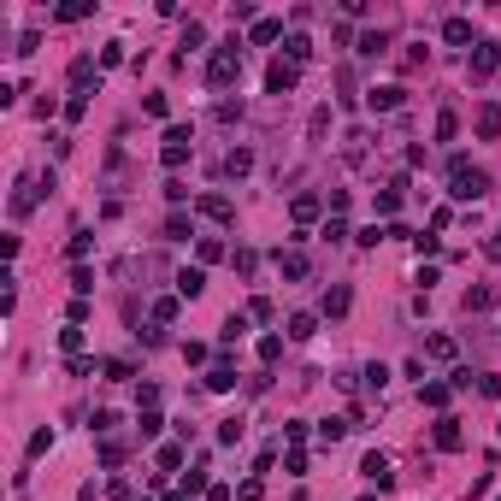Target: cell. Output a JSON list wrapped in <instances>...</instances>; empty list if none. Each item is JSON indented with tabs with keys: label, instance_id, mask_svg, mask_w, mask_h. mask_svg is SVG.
I'll use <instances>...</instances> for the list:
<instances>
[{
	"label": "cell",
	"instance_id": "8",
	"mask_svg": "<svg viewBox=\"0 0 501 501\" xmlns=\"http://www.w3.org/2000/svg\"><path fill=\"white\" fill-rule=\"evenodd\" d=\"M207 289V277H200V265H189V272H177V295H200Z\"/></svg>",
	"mask_w": 501,
	"mask_h": 501
},
{
	"label": "cell",
	"instance_id": "19",
	"mask_svg": "<svg viewBox=\"0 0 501 501\" xmlns=\"http://www.w3.org/2000/svg\"><path fill=\"white\" fill-rule=\"evenodd\" d=\"M30 207H36V195H30V183H18V195H12V212H18V219H24Z\"/></svg>",
	"mask_w": 501,
	"mask_h": 501
},
{
	"label": "cell",
	"instance_id": "3",
	"mask_svg": "<svg viewBox=\"0 0 501 501\" xmlns=\"http://www.w3.org/2000/svg\"><path fill=\"white\" fill-rule=\"evenodd\" d=\"M401 95H407V89L383 83V89H372V95H366V107H372V112H395V107H401Z\"/></svg>",
	"mask_w": 501,
	"mask_h": 501
},
{
	"label": "cell",
	"instance_id": "2",
	"mask_svg": "<svg viewBox=\"0 0 501 501\" xmlns=\"http://www.w3.org/2000/svg\"><path fill=\"white\" fill-rule=\"evenodd\" d=\"M483 189H490V177H483V171H472L466 159H454V200H478Z\"/></svg>",
	"mask_w": 501,
	"mask_h": 501
},
{
	"label": "cell",
	"instance_id": "25",
	"mask_svg": "<svg viewBox=\"0 0 501 501\" xmlns=\"http://www.w3.org/2000/svg\"><path fill=\"white\" fill-rule=\"evenodd\" d=\"M383 47H390V42H383V36H360V54H366V59H378V54H383Z\"/></svg>",
	"mask_w": 501,
	"mask_h": 501
},
{
	"label": "cell",
	"instance_id": "9",
	"mask_svg": "<svg viewBox=\"0 0 501 501\" xmlns=\"http://www.w3.org/2000/svg\"><path fill=\"white\" fill-rule=\"evenodd\" d=\"M437 448H460V419H437Z\"/></svg>",
	"mask_w": 501,
	"mask_h": 501
},
{
	"label": "cell",
	"instance_id": "1",
	"mask_svg": "<svg viewBox=\"0 0 501 501\" xmlns=\"http://www.w3.org/2000/svg\"><path fill=\"white\" fill-rule=\"evenodd\" d=\"M212 83H236L242 77V42H224L219 54H212V71H207Z\"/></svg>",
	"mask_w": 501,
	"mask_h": 501
},
{
	"label": "cell",
	"instance_id": "13",
	"mask_svg": "<svg viewBox=\"0 0 501 501\" xmlns=\"http://www.w3.org/2000/svg\"><path fill=\"white\" fill-rule=\"evenodd\" d=\"M200 212H207V219H219V224H224V219H230V200H224V195H207V200H200Z\"/></svg>",
	"mask_w": 501,
	"mask_h": 501
},
{
	"label": "cell",
	"instance_id": "27",
	"mask_svg": "<svg viewBox=\"0 0 501 501\" xmlns=\"http://www.w3.org/2000/svg\"><path fill=\"white\" fill-rule=\"evenodd\" d=\"M490 260H501V236H490Z\"/></svg>",
	"mask_w": 501,
	"mask_h": 501
},
{
	"label": "cell",
	"instance_id": "20",
	"mask_svg": "<svg viewBox=\"0 0 501 501\" xmlns=\"http://www.w3.org/2000/svg\"><path fill=\"white\" fill-rule=\"evenodd\" d=\"M478 130H483V136H495V130H501V107H483V119H478Z\"/></svg>",
	"mask_w": 501,
	"mask_h": 501
},
{
	"label": "cell",
	"instance_id": "24",
	"mask_svg": "<svg viewBox=\"0 0 501 501\" xmlns=\"http://www.w3.org/2000/svg\"><path fill=\"white\" fill-rule=\"evenodd\" d=\"M425 348H430V354H437V360H454V342H448V337H430Z\"/></svg>",
	"mask_w": 501,
	"mask_h": 501
},
{
	"label": "cell",
	"instance_id": "21",
	"mask_svg": "<svg viewBox=\"0 0 501 501\" xmlns=\"http://www.w3.org/2000/svg\"><path fill=\"white\" fill-rule=\"evenodd\" d=\"M307 54H313V42H307V36H289V65H301Z\"/></svg>",
	"mask_w": 501,
	"mask_h": 501
},
{
	"label": "cell",
	"instance_id": "12",
	"mask_svg": "<svg viewBox=\"0 0 501 501\" xmlns=\"http://www.w3.org/2000/svg\"><path fill=\"white\" fill-rule=\"evenodd\" d=\"M442 36L454 42V47H466V42H472V24H466V18H448V24H442Z\"/></svg>",
	"mask_w": 501,
	"mask_h": 501
},
{
	"label": "cell",
	"instance_id": "14",
	"mask_svg": "<svg viewBox=\"0 0 501 501\" xmlns=\"http://www.w3.org/2000/svg\"><path fill=\"white\" fill-rule=\"evenodd\" d=\"M313 325H319L313 313H295V319H289V337H295V342H307V337H313Z\"/></svg>",
	"mask_w": 501,
	"mask_h": 501
},
{
	"label": "cell",
	"instance_id": "11",
	"mask_svg": "<svg viewBox=\"0 0 501 501\" xmlns=\"http://www.w3.org/2000/svg\"><path fill=\"white\" fill-rule=\"evenodd\" d=\"M248 165H254V154H248V147H230V154H224V171H230V177H242Z\"/></svg>",
	"mask_w": 501,
	"mask_h": 501
},
{
	"label": "cell",
	"instance_id": "10",
	"mask_svg": "<svg viewBox=\"0 0 501 501\" xmlns=\"http://www.w3.org/2000/svg\"><path fill=\"white\" fill-rule=\"evenodd\" d=\"M207 390H236V372H230V366H212V372H207Z\"/></svg>",
	"mask_w": 501,
	"mask_h": 501
},
{
	"label": "cell",
	"instance_id": "23",
	"mask_svg": "<svg viewBox=\"0 0 501 501\" xmlns=\"http://www.w3.org/2000/svg\"><path fill=\"white\" fill-rule=\"evenodd\" d=\"M165 236H171V242H183V236H189V219H183V212H171V224H165Z\"/></svg>",
	"mask_w": 501,
	"mask_h": 501
},
{
	"label": "cell",
	"instance_id": "17",
	"mask_svg": "<svg viewBox=\"0 0 501 501\" xmlns=\"http://www.w3.org/2000/svg\"><path fill=\"white\" fill-rule=\"evenodd\" d=\"M277 36H283L277 18H260V24H254V42H277Z\"/></svg>",
	"mask_w": 501,
	"mask_h": 501
},
{
	"label": "cell",
	"instance_id": "4",
	"mask_svg": "<svg viewBox=\"0 0 501 501\" xmlns=\"http://www.w3.org/2000/svg\"><path fill=\"white\" fill-rule=\"evenodd\" d=\"M265 89H272V95H289V89H295V65H283V59H277L272 71H265Z\"/></svg>",
	"mask_w": 501,
	"mask_h": 501
},
{
	"label": "cell",
	"instance_id": "5",
	"mask_svg": "<svg viewBox=\"0 0 501 501\" xmlns=\"http://www.w3.org/2000/svg\"><path fill=\"white\" fill-rule=\"evenodd\" d=\"M360 472L372 478L378 490H390V483H395V472H390V460H383V454H366V466H360Z\"/></svg>",
	"mask_w": 501,
	"mask_h": 501
},
{
	"label": "cell",
	"instance_id": "7",
	"mask_svg": "<svg viewBox=\"0 0 501 501\" xmlns=\"http://www.w3.org/2000/svg\"><path fill=\"white\" fill-rule=\"evenodd\" d=\"M501 65V54H495V42H478V54H472V71L483 77V71H495Z\"/></svg>",
	"mask_w": 501,
	"mask_h": 501
},
{
	"label": "cell",
	"instance_id": "22",
	"mask_svg": "<svg viewBox=\"0 0 501 501\" xmlns=\"http://www.w3.org/2000/svg\"><path fill=\"white\" fill-rule=\"evenodd\" d=\"M47 448H54V430H36V437H30V460L47 454Z\"/></svg>",
	"mask_w": 501,
	"mask_h": 501
},
{
	"label": "cell",
	"instance_id": "6",
	"mask_svg": "<svg viewBox=\"0 0 501 501\" xmlns=\"http://www.w3.org/2000/svg\"><path fill=\"white\" fill-rule=\"evenodd\" d=\"M277 265H283V277H307V254H301V248H289V254H277Z\"/></svg>",
	"mask_w": 501,
	"mask_h": 501
},
{
	"label": "cell",
	"instance_id": "18",
	"mask_svg": "<svg viewBox=\"0 0 501 501\" xmlns=\"http://www.w3.org/2000/svg\"><path fill=\"white\" fill-rule=\"evenodd\" d=\"M313 212H319V195H295V219H301V224H307V219H313Z\"/></svg>",
	"mask_w": 501,
	"mask_h": 501
},
{
	"label": "cell",
	"instance_id": "15",
	"mask_svg": "<svg viewBox=\"0 0 501 501\" xmlns=\"http://www.w3.org/2000/svg\"><path fill=\"white\" fill-rule=\"evenodd\" d=\"M419 395H425V407H442V401H448V383H419Z\"/></svg>",
	"mask_w": 501,
	"mask_h": 501
},
{
	"label": "cell",
	"instance_id": "16",
	"mask_svg": "<svg viewBox=\"0 0 501 501\" xmlns=\"http://www.w3.org/2000/svg\"><path fill=\"white\" fill-rule=\"evenodd\" d=\"M325 313H330V319H342V313H348V289H330L325 295Z\"/></svg>",
	"mask_w": 501,
	"mask_h": 501
},
{
	"label": "cell",
	"instance_id": "26",
	"mask_svg": "<svg viewBox=\"0 0 501 501\" xmlns=\"http://www.w3.org/2000/svg\"><path fill=\"white\" fill-rule=\"evenodd\" d=\"M342 430H348V419H325V425H319V437H325V442H337Z\"/></svg>",
	"mask_w": 501,
	"mask_h": 501
},
{
	"label": "cell",
	"instance_id": "28",
	"mask_svg": "<svg viewBox=\"0 0 501 501\" xmlns=\"http://www.w3.org/2000/svg\"><path fill=\"white\" fill-rule=\"evenodd\" d=\"M495 501H501V495H495Z\"/></svg>",
	"mask_w": 501,
	"mask_h": 501
}]
</instances>
